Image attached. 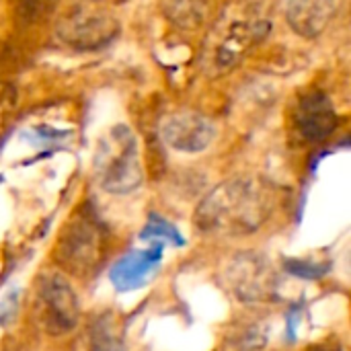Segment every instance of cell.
Instances as JSON below:
<instances>
[{
  "mask_svg": "<svg viewBox=\"0 0 351 351\" xmlns=\"http://www.w3.org/2000/svg\"><path fill=\"white\" fill-rule=\"evenodd\" d=\"M346 0H286L290 27L302 37L321 35L337 16Z\"/></svg>",
  "mask_w": 351,
  "mask_h": 351,
  "instance_id": "8fae6325",
  "label": "cell"
},
{
  "mask_svg": "<svg viewBox=\"0 0 351 351\" xmlns=\"http://www.w3.org/2000/svg\"><path fill=\"white\" fill-rule=\"evenodd\" d=\"M294 123L298 134L308 142H321L329 138L337 125V113L331 99L317 88L304 93L296 103Z\"/></svg>",
  "mask_w": 351,
  "mask_h": 351,
  "instance_id": "9c48e42d",
  "label": "cell"
},
{
  "mask_svg": "<svg viewBox=\"0 0 351 351\" xmlns=\"http://www.w3.org/2000/svg\"><path fill=\"white\" fill-rule=\"evenodd\" d=\"M162 140L179 152H202L210 146L214 140V125L208 117L193 113V111H181L175 115H169L160 128Z\"/></svg>",
  "mask_w": 351,
  "mask_h": 351,
  "instance_id": "ba28073f",
  "label": "cell"
},
{
  "mask_svg": "<svg viewBox=\"0 0 351 351\" xmlns=\"http://www.w3.org/2000/svg\"><path fill=\"white\" fill-rule=\"evenodd\" d=\"M19 2H21L19 14H23L25 19H37L47 8V0H19Z\"/></svg>",
  "mask_w": 351,
  "mask_h": 351,
  "instance_id": "2e32d148",
  "label": "cell"
},
{
  "mask_svg": "<svg viewBox=\"0 0 351 351\" xmlns=\"http://www.w3.org/2000/svg\"><path fill=\"white\" fill-rule=\"evenodd\" d=\"M271 29L267 0H232L210 29L202 47V70L222 76L259 45Z\"/></svg>",
  "mask_w": 351,
  "mask_h": 351,
  "instance_id": "7a4b0ae2",
  "label": "cell"
},
{
  "mask_svg": "<svg viewBox=\"0 0 351 351\" xmlns=\"http://www.w3.org/2000/svg\"><path fill=\"white\" fill-rule=\"evenodd\" d=\"M308 351H337V350H329V348L321 346V348H313V350H308Z\"/></svg>",
  "mask_w": 351,
  "mask_h": 351,
  "instance_id": "e0dca14e",
  "label": "cell"
},
{
  "mask_svg": "<svg viewBox=\"0 0 351 351\" xmlns=\"http://www.w3.org/2000/svg\"><path fill=\"white\" fill-rule=\"evenodd\" d=\"M95 175L99 185L115 195L132 193L144 181L140 144L128 125L111 128L97 146Z\"/></svg>",
  "mask_w": 351,
  "mask_h": 351,
  "instance_id": "3957f363",
  "label": "cell"
},
{
  "mask_svg": "<svg viewBox=\"0 0 351 351\" xmlns=\"http://www.w3.org/2000/svg\"><path fill=\"white\" fill-rule=\"evenodd\" d=\"M105 228L90 208H80L62 228L56 247L53 261L74 276L90 274L103 259Z\"/></svg>",
  "mask_w": 351,
  "mask_h": 351,
  "instance_id": "277c9868",
  "label": "cell"
},
{
  "mask_svg": "<svg viewBox=\"0 0 351 351\" xmlns=\"http://www.w3.org/2000/svg\"><path fill=\"white\" fill-rule=\"evenodd\" d=\"M123 319L115 311L97 313L86 325V348L88 351H125Z\"/></svg>",
  "mask_w": 351,
  "mask_h": 351,
  "instance_id": "7c38bea8",
  "label": "cell"
},
{
  "mask_svg": "<svg viewBox=\"0 0 351 351\" xmlns=\"http://www.w3.org/2000/svg\"><path fill=\"white\" fill-rule=\"evenodd\" d=\"M284 267L290 276H296V278H302V280H319L323 278L327 271H329V263H315V261H308V259H288L284 261Z\"/></svg>",
  "mask_w": 351,
  "mask_h": 351,
  "instance_id": "5bb4252c",
  "label": "cell"
},
{
  "mask_svg": "<svg viewBox=\"0 0 351 351\" xmlns=\"http://www.w3.org/2000/svg\"><path fill=\"white\" fill-rule=\"evenodd\" d=\"M35 323L47 335H64L72 331L80 317L78 298L70 282L58 271H45L35 282L33 296Z\"/></svg>",
  "mask_w": 351,
  "mask_h": 351,
  "instance_id": "5b68a950",
  "label": "cell"
},
{
  "mask_svg": "<svg viewBox=\"0 0 351 351\" xmlns=\"http://www.w3.org/2000/svg\"><path fill=\"white\" fill-rule=\"evenodd\" d=\"M267 337L259 327H247L239 333V337H234V348L243 351H255L261 350L265 346Z\"/></svg>",
  "mask_w": 351,
  "mask_h": 351,
  "instance_id": "9a60e30c",
  "label": "cell"
},
{
  "mask_svg": "<svg viewBox=\"0 0 351 351\" xmlns=\"http://www.w3.org/2000/svg\"><path fill=\"white\" fill-rule=\"evenodd\" d=\"M224 278L232 294L245 304L269 302L278 292V276L274 265L259 253H239L224 269Z\"/></svg>",
  "mask_w": 351,
  "mask_h": 351,
  "instance_id": "52a82bcc",
  "label": "cell"
},
{
  "mask_svg": "<svg viewBox=\"0 0 351 351\" xmlns=\"http://www.w3.org/2000/svg\"><path fill=\"white\" fill-rule=\"evenodd\" d=\"M142 241H152V245H162V243H171V245H177V247L183 245L181 234L169 222H165V220H160L156 216L142 230Z\"/></svg>",
  "mask_w": 351,
  "mask_h": 351,
  "instance_id": "4fadbf2b",
  "label": "cell"
},
{
  "mask_svg": "<svg viewBox=\"0 0 351 351\" xmlns=\"http://www.w3.org/2000/svg\"><path fill=\"white\" fill-rule=\"evenodd\" d=\"M160 259H162V245H152L150 249L144 251H132L113 263L109 271V280L117 292L138 290L156 271Z\"/></svg>",
  "mask_w": 351,
  "mask_h": 351,
  "instance_id": "30bf717a",
  "label": "cell"
},
{
  "mask_svg": "<svg viewBox=\"0 0 351 351\" xmlns=\"http://www.w3.org/2000/svg\"><path fill=\"white\" fill-rule=\"evenodd\" d=\"M56 33L60 41L78 51H93L109 45L117 33V19L95 0H86L74 4L68 12H64L58 21Z\"/></svg>",
  "mask_w": 351,
  "mask_h": 351,
  "instance_id": "8992f818",
  "label": "cell"
},
{
  "mask_svg": "<svg viewBox=\"0 0 351 351\" xmlns=\"http://www.w3.org/2000/svg\"><path fill=\"white\" fill-rule=\"evenodd\" d=\"M271 191L255 179H230L214 187L197 206L193 222L202 234L247 237L271 214Z\"/></svg>",
  "mask_w": 351,
  "mask_h": 351,
  "instance_id": "6da1fadb",
  "label": "cell"
}]
</instances>
